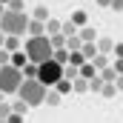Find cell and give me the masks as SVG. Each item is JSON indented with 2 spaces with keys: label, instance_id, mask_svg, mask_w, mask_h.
I'll list each match as a JSON object with an SVG mask.
<instances>
[{
  "label": "cell",
  "instance_id": "obj_33",
  "mask_svg": "<svg viewBox=\"0 0 123 123\" xmlns=\"http://www.w3.org/2000/svg\"><path fill=\"white\" fill-rule=\"evenodd\" d=\"M3 40H6V34H3V31H0V49H3Z\"/></svg>",
  "mask_w": 123,
  "mask_h": 123
},
{
  "label": "cell",
  "instance_id": "obj_21",
  "mask_svg": "<svg viewBox=\"0 0 123 123\" xmlns=\"http://www.w3.org/2000/svg\"><path fill=\"white\" fill-rule=\"evenodd\" d=\"M60 34L69 40V37H74V34H77V26H72V23L66 20V23H60Z\"/></svg>",
  "mask_w": 123,
  "mask_h": 123
},
{
  "label": "cell",
  "instance_id": "obj_27",
  "mask_svg": "<svg viewBox=\"0 0 123 123\" xmlns=\"http://www.w3.org/2000/svg\"><path fill=\"white\" fill-rule=\"evenodd\" d=\"M109 9H112V12H123V0H112Z\"/></svg>",
  "mask_w": 123,
  "mask_h": 123
},
{
  "label": "cell",
  "instance_id": "obj_35",
  "mask_svg": "<svg viewBox=\"0 0 123 123\" xmlns=\"http://www.w3.org/2000/svg\"><path fill=\"white\" fill-rule=\"evenodd\" d=\"M0 103H6V94H3V92H0Z\"/></svg>",
  "mask_w": 123,
  "mask_h": 123
},
{
  "label": "cell",
  "instance_id": "obj_28",
  "mask_svg": "<svg viewBox=\"0 0 123 123\" xmlns=\"http://www.w3.org/2000/svg\"><path fill=\"white\" fill-rule=\"evenodd\" d=\"M112 69H115V74H123V57H117V60H115V66H112Z\"/></svg>",
  "mask_w": 123,
  "mask_h": 123
},
{
  "label": "cell",
  "instance_id": "obj_8",
  "mask_svg": "<svg viewBox=\"0 0 123 123\" xmlns=\"http://www.w3.org/2000/svg\"><path fill=\"white\" fill-rule=\"evenodd\" d=\"M26 31H29L31 37H43V34H46V26H43V23H37V20H29Z\"/></svg>",
  "mask_w": 123,
  "mask_h": 123
},
{
  "label": "cell",
  "instance_id": "obj_34",
  "mask_svg": "<svg viewBox=\"0 0 123 123\" xmlns=\"http://www.w3.org/2000/svg\"><path fill=\"white\" fill-rule=\"evenodd\" d=\"M9 3H12V0H0V6H9Z\"/></svg>",
  "mask_w": 123,
  "mask_h": 123
},
{
  "label": "cell",
  "instance_id": "obj_2",
  "mask_svg": "<svg viewBox=\"0 0 123 123\" xmlns=\"http://www.w3.org/2000/svg\"><path fill=\"white\" fill-rule=\"evenodd\" d=\"M26 26H29V14L26 12H9V9H3V14H0V31L6 37L26 34Z\"/></svg>",
  "mask_w": 123,
  "mask_h": 123
},
{
  "label": "cell",
  "instance_id": "obj_26",
  "mask_svg": "<svg viewBox=\"0 0 123 123\" xmlns=\"http://www.w3.org/2000/svg\"><path fill=\"white\" fill-rule=\"evenodd\" d=\"M6 9H9V12H23V9H26V3H23V0H12Z\"/></svg>",
  "mask_w": 123,
  "mask_h": 123
},
{
  "label": "cell",
  "instance_id": "obj_29",
  "mask_svg": "<svg viewBox=\"0 0 123 123\" xmlns=\"http://www.w3.org/2000/svg\"><path fill=\"white\" fill-rule=\"evenodd\" d=\"M112 52H115V57H123V43H115Z\"/></svg>",
  "mask_w": 123,
  "mask_h": 123
},
{
  "label": "cell",
  "instance_id": "obj_6",
  "mask_svg": "<svg viewBox=\"0 0 123 123\" xmlns=\"http://www.w3.org/2000/svg\"><path fill=\"white\" fill-rule=\"evenodd\" d=\"M77 37H80V43H94L97 40V31L92 26H83V29H77Z\"/></svg>",
  "mask_w": 123,
  "mask_h": 123
},
{
  "label": "cell",
  "instance_id": "obj_30",
  "mask_svg": "<svg viewBox=\"0 0 123 123\" xmlns=\"http://www.w3.org/2000/svg\"><path fill=\"white\" fill-rule=\"evenodd\" d=\"M6 123H23V117H20V115H9V117H6Z\"/></svg>",
  "mask_w": 123,
  "mask_h": 123
},
{
  "label": "cell",
  "instance_id": "obj_11",
  "mask_svg": "<svg viewBox=\"0 0 123 123\" xmlns=\"http://www.w3.org/2000/svg\"><path fill=\"white\" fill-rule=\"evenodd\" d=\"M52 60L57 63V66H69V52L66 49H55L52 52Z\"/></svg>",
  "mask_w": 123,
  "mask_h": 123
},
{
  "label": "cell",
  "instance_id": "obj_1",
  "mask_svg": "<svg viewBox=\"0 0 123 123\" xmlns=\"http://www.w3.org/2000/svg\"><path fill=\"white\" fill-rule=\"evenodd\" d=\"M52 43H49V37L43 34V37H29L26 40V49H23V55H26V60L31 66H40V63L52 60Z\"/></svg>",
  "mask_w": 123,
  "mask_h": 123
},
{
  "label": "cell",
  "instance_id": "obj_32",
  "mask_svg": "<svg viewBox=\"0 0 123 123\" xmlns=\"http://www.w3.org/2000/svg\"><path fill=\"white\" fill-rule=\"evenodd\" d=\"M97 3H100V6H109V3H112V0H97Z\"/></svg>",
  "mask_w": 123,
  "mask_h": 123
},
{
  "label": "cell",
  "instance_id": "obj_9",
  "mask_svg": "<svg viewBox=\"0 0 123 123\" xmlns=\"http://www.w3.org/2000/svg\"><path fill=\"white\" fill-rule=\"evenodd\" d=\"M29 20L46 23V20H49V9H46V6H34V12H31V17H29Z\"/></svg>",
  "mask_w": 123,
  "mask_h": 123
},
{
  "label": "cell",
  "instance_id": "obj_16",
  "mask_svg": "<svg viewBox=\"0 0 123 123\" xmlns=\"http://www.w3.org/2000/svg\"><path fill=\"white\" fill-rule=\"evenodd\" d=\"M9 109H12V115H20V117H26V112H29V106H26L23 100H14V103H9Z\"/></svg>",
  "mask_w": 123,
  "mask_h": 123
},
{
  "label": "cell",
  "instance_id": "obj_4",
  "mask_svg": "<svg viewBox=\"0 0 123 123\" xmlns=\"http://www.w3.org/2000/svg\"><path fill=\"white\" fill-rule=\"evenodd\" d=\"M23 83V72L14 66H0V92L3 94H17Z\"/></svg>",
  "mask_w": 123,
  "mask_h": 123
},
{
  "label": "cell",
  "instance_id": "obj_22",
  "mask_svg": "<svg viewBox=\"0 0 123 123\" xmlns=\"http://www.w3.org/2000/svg\"><path fill=\"white\" fill-rule=\"evenodd\" d=\"M43 26H46V34H49V37H52V34H60V20H46Z\"/></svg>",
  "mask_w": 123,
  "mask_h": 123
},
{
  "label": "cell",
  "instance_id": "obj_3",
  "mask_svg": "<svg viewBox=\"0 0 123 123\" xmlns=\"http://www.w3.org/2000/svg\"><path fill=\"white\" fill-rule=\"evenodd\" d=\"M34 80L43 86V89H55V83L63 80V66H57L55 60H46L37 66V74H34Z\"/></svg>",
  "mask_w": 123,
  "mask_h": 123
},
{
  "label": "cell",
  "instance_id": "obj_25",
  "mask_svg": "<svg viewBox=\"0 0 123 123\" xmlns=\"http://www.w3.org/2000/svg\"><path fill=\"white\" fill-rule=\"evenodd\" d=\"M100 89H103V80H100V77L94 74L92 80H89V92H100Z\"/></svg>",
  "mask_w": 123,
  "mask_h": 123
},
{
  "label": "cell",
  "instance_id": "obj_7",
  "mask_svg": "<svg viewBox=\"0 0 123 123\" xmlns=\"http://www.w3.org/2000/svg\"><path fill=\"white\" fill-rule=\"evenodd\" d=\"M26 55H23V49H17V52H12V57H9V66H14V69H23L26 66Z\"/></svg>",
  "mask_w": 123,
  "mask_h": 123
},
{
  "label": "cell",
  "instance_id": "obj_12",
  "mask_svg": "<svg viewBox=\"0 0 123 123\" xmlns=\"http://www.w3.org/2000/svg\"><path fill=\"white\" fill-rule=\"evenodd\" d=\"M86 20H89V14H86V12H72V20H69V23H72V26H77V29H83V26H86Z\"/></svg>",
  "mask_w": 123,
  "mask_h": 123
},
{
  "label": "cell",
  "instance_id": "obj_13",
  "mask_svg": "<svg viewBox=\"0 0 123 123\" xmlns=\"http://www.w3.org/2000/svg\"><path fill=\"white\" fill-rule=\"evenodd\" d=\"M80 55H83V60L89 63L94 55H97V46H94V43H83V46H80Z\"/></svg>",
  "mask_w": 123,
  "mask_h": 123
},
{
  "label": "cell",
  "instance_id": "obj_36",
  "mask_svg": "<svg viewBox=\"0 0 123 123\" xmlns=\"http://www.w3.org/2000/svg\"><path fill=\"white\" fill-rule=\"evenodd\" d=\"M3 9H6V6H0V14H3Z\"/></svg>",
  "mask_w": 123,
  "mask_h": 123
},
{
  "label": "cell",
  "instance_id": "obj_37",
  "mask_svg": "<svg viewBox=\"0 0 123 123\" xmlns=\"http://www.w3.org/2000/svg\"><path fill=\"white\" fill-rule=\"evenodd\" d=\"M0 123H6V120H0Z\"/></svg>",
  "mask_w": 123,
  "mask_h": 123
},
{
  "label": "cell",
  "instance_id": "obj_20",
  "mask_svg": "<svg viewBox=\"0 0 123 123\" xmlns=\"http://www.w3.org/2000/svg\"><path fill=\"white\" fill-rule=\"evenodd\" d=\"M3 49H6L9 55L17 52V49H20V37H6V40H3Z\"/></svg>",
  "mask_w": 123,
  "mask_h": 123
},
{
  "label": "cell",
  "instance_id": "obj_10",
  "mask_svg": "<svg viewBox=\"0 0 123 123\" xmlns=\"http://www.w3.org/2000/svg\"><path fill=\"white\" fill-rule=\"evenodd\" d=\"M94 74H97V69H94L92 63H83V66L77 69V77H83V80H92Z\"/></svg>",
  "mask_w": 123,
  "mask_h": 123
},
{
  "label": "cell",
  "instance_id": "obj_15",
  "mask_svg": "<svg viewBox=\"0 0 123 123\" xmlns=\"http://www.w3.org/2000/svg\"><path fill=\"white\" fill-rule=\"evenodd\" d=\"M97 77H100L103 83H115V77H117V74H115V69H112V66H106V69H100V72H97Z\"/></svg>",
  "mask_w": 123,
  "mask_h": 123
},
{
  "label": "cell",
  "instance_id": "obj_19",
  "mask_svg": "<svg viewBox=\"0 0 123 123\" xmlns=\"http://www.w3.org/2000/svg\"><path fill=\"white\" fill-rule=\"evenodd\" d=\"M55 92L60 94V97H63V94H69V92H72V80H66V77L57 80V83H55Z\"/></svg>",
  "mask_w": 123,
  "mask_h": 123
},
{
  "label": "cell",
  "instance_id": "obj_31",
  "mask_svg": "<svg viewBox=\"0 0 123 123\" xmlns=\"http://www.w3.org/2000/svg\"><path fill=\"white\" fill-rule=\"evenodd\" d=\"M115 89H117V92H123V74H117V77H115Z\"/></svg>",
  "mask_w": 123,
  "mask_h": 123
},
{
  "label": "cell",
  "instance_id": "obj_5",
  "mask_svg": "<svg viewBox=\"0 0 123 123\" xmlns=\"http://www.w3.org/2000/svg\"><path fill=\"white\" fill-rule=\"evenodd\" d=\"M17 94H20V100L31 109V106H40V103H43L46 89H43L37 80H23V83H20V89H17Z\"/></svg>",
  "mask_w": 123,
  "mask_h": 123
},
{
  "label": "cell",
  "instance_id": "obj_24",
  "mask_svg": "<svg viewBox=\"0 0 123 123\" xmlns=\"http://www.w3.org/2000/svg\"><path fill=\"white\" fill-rule=\"evenodd\" d=\"M100 94H103V97H115V94H117V89H115V83H103V89H100Z\"/></svg>",
  "mask_w": 123,
  "mask_h": 123
},
{
  "label": "cell",
  "instance_id": "obj_14",
  "mask_svg": "<svg viewBox=\"0 0 123 123\" xmlns=\"http://www.w3.org/2000/svg\"><path fill=\"white\" fill-rule=\"evenodd\" d=\"M94 46H97V55H109V52H112V46H115V43H112V40H109V37H100V40H97V43H94Z\"/></svg>",
  "mask_w": 123,
  "mask_h": 123
},
{
  "label": "cell",
  "instance_id": "obj_17",
  "mask_svg": "<svg viewBox=\"0 0 123 123\" xmlns=\"http://www.w3.org/2000/svg\"><path fill=\"white\" fill-rule=\"evenodd\" d=\"M72 92H77V94L89 92V80H83V77H74V80H72Z\"/></svg>",
  "mask_w": 123,
  "mask_h": 123
},
{
  "label": "cell",
  "instance_id": "obj_18",
  "mask_svg": "<svg viewBox=\"0 0 123 123\" xmlns=\"http://www.w3.org/2000/svg\"><path fill=\"white\" fill-rule=\"evenodd\" d=\"M60 94L55 92V89H46V97H43V103H49V106H60Z\"/></svg>",
  "mask_w": 123,
  "mask_h": 123
},
{
  "label": "cell",
  "instance_id": "obj_23",
  "mask_svg": "<svg viewBox=\"0 0 123 123\" xmlns=\"http://www.w3.org/2000/svg\"><path fill=\"white\" fill-rule=\"evenodd\" d=\"M49 43H52V49H66V37L63 34H52Z\"/></svg>",
  "mask_w": 123,
  "mask_h": 123
}]
</instances>
